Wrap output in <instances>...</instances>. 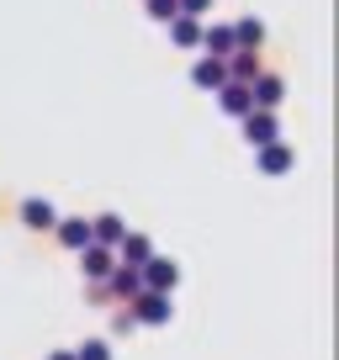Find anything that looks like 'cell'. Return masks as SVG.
I'll list each match as a JSON object with an SVG mask.
<instances>
[{"instance_id": "ac0fdd59", "label": "cell", "mask_w": 339, "mask_h": 360, "mask_svg": "<svg viewBox=\"0 0 339 360\" xmlns=\"http://www.w3.org/2000/svg\"><path fill=\"white\" fill-rule=\"evenodd\" d=\"M75 360H112V345H106V339H85V345L75 349Z\"/></svg>"}, {"instance_id": "ffe728a7", "label": "cell", "mask_w": 339, "mask_h": 360, "mask_svg": "<svg viewBox=\"0 0 339 360\" xmlns=\"http://www.w3.org/2000/svg\"><path fill=\"white\" fill-rule=\"evenodd\" d=\"M207 6H212V0H175V11H181V16H196V22L207 16Z\"/></svg>"}, {"instance_id": "2e32d148", "label": "cell", "mask_w": 339, "mask_h": 360, "mask_svg": "<svg viewBox=\"0 0 339 360\" xmlns=\"http://www.w3.org/2000/svg\"><path fill=\"white\" fill-rule=\"evenodd\" d=\"M202 48L207 58H228L234 53V27H202Z\"/></svg>"}, {"instance_id": "7c38bea8", "label": "cell", "mask_w": 339, "mask_h": 360, "mask_svg": "<svg viewBox=\"0 0 339 360\" xmlns=\"http://www.w3.org/2000/svg\"><path fill=\"white\" fill-rule=\"evenodd\" d=\"M170 27V43L175 48H202V22L196 16H175V22H165Z\"/></svg>"}, {"instance_id": "4fadbf2b", "label": "cell", "mask_w": 339, "mask_h": 360, "mask_svg": "<svg viewBox=\"0 0 339 360\" xmlns=\"http://www.w3.org/2000/svg\"><path fill=\"white\" fill-rule=\"evenodd\" d=\"M292 165H297V154L286 143H265L260 148V169H265V175H286Z\"/></svg>"}, {"instance_id": "9c48e42d", "label": "cell", "mask_w": 339, "mask_h": 360, "mask_svg": "<svg viewBox=\"0 0 339 360\" xmlns=\"http://www.w3.org/2000/svg\"><path fill=\"white\" fill-rule=\"evenodd\" d=\"M223 69H228V79H238V85H249V79L260 75V53H249V48H234V53L223 58Z\"/></svg>"}, {"instance_id": "5bb4252c", "label": "cell", "mask_w": 339, "mask_h": 360, "mask_svg": "<svg viewBox=\"0 0 339 360\" xmlns=\"http://www.w3.org/2000/svg\"><path fill=\"white\" fill-rule=\"evenodd\" d=\"M260 43H265V27L255 22V16H238V22H234V48H249V53H260Z\"/></svg>"}, {"instance_id": "8992f818", "label": "cell", "mask_w": 339, "mask_h": 360, "mask_svg": "<svg viewBox=\"0 0 339 360\" xmlns=\"http://www.w3.org/2000/svg\"><path fill=\"white\" fill-rule=\"evenodd\" d=\"M127 238V223L117 212H101V217H91V244H106V249H117Z\"/></svg>"}, {"instance_id": "52a82bcc", "label": "cell", "mask_w": 339, "mask_h": 360, "mask_svg": "<svg viewBox=\"0 0 339 360\" xmlns=\"http://www.w3.org/2000/svg\"><path fill=\"white\" fill-rule=\"evenodd\" d=\"M212 96H217V106H223L228 117H244V112H255V101H249V85H238V79H228V85H217Z\"/></svg>"}, {"instance_id": "5b68a950", "label": "cell", "mask_w": 339, "mask_h": 360, "mask_svg": "<svg viewBox=\"0 0 339 360\" xmlns=\"http://www.w3.org/2000/svg\"><path fill=\"white\" fill-rule=\"evenodd\" d=\"M244 133H249V143H255V148L276 143V138H281V127H276V112H244Z\"/></svg>"}, {"instance_id": "277c9868", "label": "cell", "mask_w": 339, "mask_h": 360, "mask_svg": "<svg viewBox=\"0 0 339 360\" xmlns=\"http://www.w3.org/2000/svg\"><path fill=\"white\" fill-rule=\"evenodd\" d=\"M79 270H85V281L101 286L106 276L117 270V249H106V244H85V249H79Z\"/></svg>"}, {"instance_id": "e0dca14e", "label": "cell", "mask_w": 339, "mask_h": 360, "mask_svg": "<svg viewBox=\"0 0 339 360\" xmlns=\"http://www.w3.org/2000/svg\"><path fill=\"white\" fill-rule=\"evenodd\" d=\"M22 217H27V228H37V233L58 223V212H53L48 202H37V196H32V202H22Z\"/></svg>"}, {"instance_id": "44dd1931", "label": "cell", "mask_w": 339, "mask_h": 360, "mask_svg": "<svg viewBox=\"0 0 339 360\" xmlns=\"http://www.w3.org/2000/svg\"><path fill=\"white\" fill-rule=\"evenodd\" d=\"M53 360H75V349H58V355H53Z\"/></svg>"}, {"instance_id": "ba28073f", "label": "cell", "mask_w": 339, "mask_h": 360, "mask_svg": "<svg viewBox=\"0 0 339 360\" xmlns=\"http://www.w3.org/2000/svg\"><path fill=\"white\" fill-rule=\"evenodd\" d=\"M191 85L196 90H217V85H228V69H223V58H196L191 64Z\"/></svg>"}, {"instance_id": "6da1fadb", "label": "cell", "mask_w": 339, "mask_h": 360, "mask_svg": "<svg viewBox=\"0 0 339 360\" xmlns=\"http://www.w3.org/2000/svg\"><path fill=\"white\" fill-rule=\"evenodd\" d=\"M138 276H143L148 292H175V281H181V265H175V259H165V255H148L143 265H138Z\"/></svg>"}, {"instance_id": "d6986e66", "label": "cell", "mask_w": 339, "mask_h": 360, "mask_svg": "<svg viewBox=\"0 0 339 360\" xmlns=\"http://www.w3.org/2000/svg\"><path fill=\"white\" fill-rule=\"evenodd\" d=\"M143 6H148L154 22H175V16H181V11H175V0H143Z\"/></svg>"}, {"instance_id": "8fae6325", "label": "cell", "mask_w": 339, "mask_h": 360, "mask_svg": "<svg viewBox=\"0 0 339 360\" xmlns=\"http://www.w3.org/2000/svg\"><path fill=\"white\" fill-rule=\"evenodd\" d=\"M101 286H112L117 297H127V302H133V297L143 292V276H138V265H117V270H112V276H106Z\"/></svg>"}, {"instance_id": "9a60e30c", "label": "cell", "mask_w": 339, "mask_h": 360, "mask_svg": "<svg viewBox=\"0 0 339 360\" xmlns=\"http://www.w3.org/2000/svg\"><path fill=\"white\" fill-rule=\"evenodd\" d=\"M148 255H154V244H148L143 233H127L122 244H117V265H143Z\"/></svg>"}, {"instance_id": "30bf717a", "label": "cell", "mask_w": 339, "mask_h": 360, "mask_svg": "<svg viewBox=\"0 0 339 360\" xmlns=\"http://www.w3.org/2000/svg\"><path fill=\"white\" fill-rule=\"evenodd\" d=\"M53 233H58L64 249H85V244H91V223H85V217H58Z\"/></svg>"}, {"instance_id": "7a4b0ae2", "label": "cell", "mask_w": 339, "mask_h": 360, "mask_svg": "<svg viewBox=\"0 0 339 360\" xmlns=\"http://www.w3.org/2000/svg\"><path fill=\"white\" fill-rule=\"evenodd\" d=\"M249 101H255V112H276V106L286 101V79H281V75H265V69H260V75L249 79Z\"/></svg>"}, {"instance_id": "3957f363", "label": "cell", "mask_w": 339, "mask_h": 360, "mask_svg": "<svg viewBox=\"0 0 339 360\" xmlns=\"http://www.w3.org/2000/svg\"><path fill=\"white\" fill-rule=\"evenodd\" d=\"M127 313H133V323H170V292H138L133 302H127Z\"/></svg>"}]
</instances>
